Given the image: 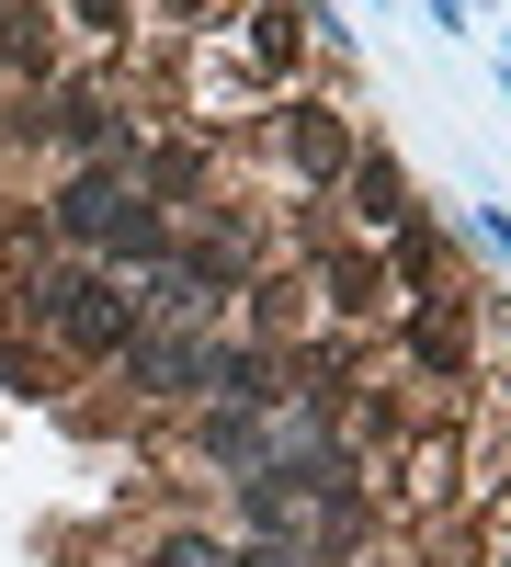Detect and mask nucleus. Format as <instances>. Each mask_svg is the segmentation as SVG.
I'll return each mask as SVG.
<instances>
[{"label": "nucleus", "instance_id": "nucleus-1", "mask_svg": "<svg viewBox=\"0 0 511 567\" xmlns=\"http://www.w3.org/2000/svg\"><path fill=\"white\" fill-rule=\"evenodd\" d=\"M58 318H69V341H125V296L103 272H69L58 284Z\"/></svg>", "mask_w": 511, "mask_h": 567}]
</instances>
